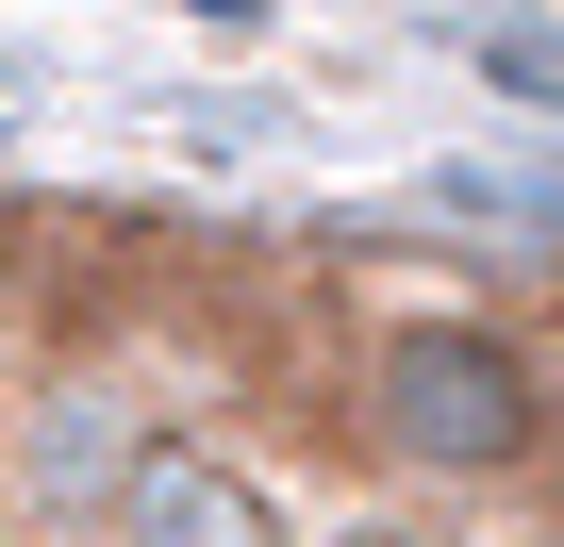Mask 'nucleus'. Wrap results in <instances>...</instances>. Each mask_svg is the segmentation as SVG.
<instances>
[{
	"instance_id": "2",
	"label": "nucleus",
	"mask_w": 564,
	"mask_h": 547,
	"mask_svg": "<svg viewBox=\"0 0 564 547\" xmlns=\"http://www.w3.org/2000/svg\"><path fill=\"white\" fill-rule=\"evenodd\" d=\"M133 448H150V415H133V382H100V365H51V382L18 398V497H34L51 530L117 514Z\"/></svg>"
},
{
	"instance_id": "1",
	"label": "nucleus",
	"mask_w": 564,
	"mask_h": 547,
	"mask_svg": "<svg viewBox=\"0 0 564 547\" xmlns=\"http://www.w3.org/2000/svg\"><path fill=\"white\" fill-rule=\"evenodd\" d=\"M349 415L415 497H531L564 448V349L498 299H399L349 349Z\"/></svg>"
},
{
	"instance_id": "3",
	"label": "nucleus",
	"mask_w": 564,
	"mask_h": 547,
	"mask_svg": "<svg viewBox=\"0 0 564 547\" xmlns=\"http://www.w3.org/2000/svg\"><path fill=\"white\" fill-rule=\"evenodd\" d=\"M100 530H117V547H282V497H265V464H232L216 431H150Z\"/></svg>"
},
{
	"instance_id": "5",
	"label": "nucleus",
	"mask_w": 564,
	"mask_h": 547,
	"mask_svg": "<svg viewBox=\"0 0 564 547\" xmlns=\"http://www.w3.org/2000/svg\"><path fill=\"white\" fill-rule=\"evenodd\" d=\"M333 547H432V530H399V514H349V530H333Z\"/></svg>"
},
{
	"instance_id": "6",
	"label": "nucleus",
	"mask_w": 564,
	"mask_h": 547,
	"mask_svg": "<svg viewBox=\"0 0 564 547\" xmlns=\"http://www.w3.org/2000/svg\"><path fill=\"white\" fill-rule=\"evenodd\" d=\"M547 464H564V448H547Z\"/></svg>"
},
{
	"instance_id": "4",
	"label": "nucleus",
	"mask_w": 564,
	"mask_h": 547,
	"mask_svg": "<svg viewBox=\"0 0 564 547\" xmlns=\"http://www.w3.org/2000/svg\"><path fill=\"white\" fill-rule=\"evenodd\" d=\"M183 18H199V34H265V0H183Z\"/></svg>"
}]
</instances>
